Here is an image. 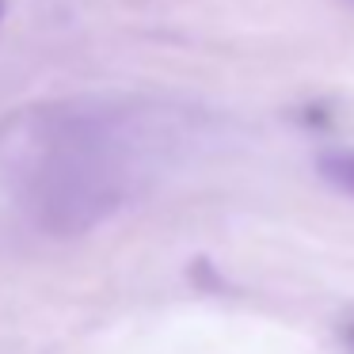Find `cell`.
Instances as JSON below:
<instances>
[{
    "label": "cell",
    "instance_id": "cell-1",
    "mask_svg": "<svg viewBox=\"0 0 354 354\" xmlns=\"http://www.w3.org/2000/svg\"><path fill=\"white\" fill-rule=\"evenodd\" d=\"M320 176L328 179L335 191L354 198V149H331L320 156Z\"/></svg>",
    "mask_w": 354,
    "mask_h": 354
}]
</instances>
